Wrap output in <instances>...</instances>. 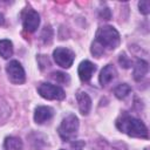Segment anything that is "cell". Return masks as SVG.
I'll return each mask as SVG.
<instances>
[{"mask_svg": "<svg viewBox=\"0 0 150 150\" xmlns=\"http://www.w3.org/2000/svg\"><path fill=\"white\" fill-rule=\"evenodd\" d=\"M116 127L122 132L131 136V137H139V138H148V129L145 124L130 115H123L116 122Z\"/></svg>", "mask_w": 150, "mask_h": 150, "instance_id": "6da1fadb", "label": "cell"}, {"mask_svg": "<svg viewBox=\"0 0 150 150\" xmlns=\"http://www.w3.org/2000/svg\"><path fill=\"white\" fill-rule=\"evenodd\" d=\"M96 45H98L103 50L107 49H115L118 47L121 42V38L118 32L111 27V26H102L97 29L96 35H95V41Z\"/></svg>", "mask_w": 150, "mask_h": 150, "instance_id": "7a4b0ae2", "label": "cell"}, {"mask_svg": "<svg viewBox=\"0 0 150 150\" xmlns=\"http://www.w3.org/2000/svg\"><path fill=\"white\" fill-rule=\"evenodd\" d=\"M77 130H79V118L73 114L66 116L57 129L59 135L63 141L74 139L77 134Z\"/></svg>", "mask_w": 150, "mask_h": 150, "instance_id": "3957f363", "label": "cell"}, {"mask_svg": "<svg viewBox=\"0 0 150 150\" xmlns=\"http://www.w3.org/2000/svg\"><path fill=\"white\" fill-rule=\"evenodd\" d=\"M38 93L47 100H62L66 96L64 90L61 87L52 83H41L38 87Z\"/></svg>", "mask_w": 150, "mask_h": 150, "instance_id": "277c9868", "label": "cell"}, {"mask_svg": "<svg viewBox=\"0 0 150 150\" xmlns=\"http://www.w3.org/2000/svg\"><path fill=\"white\" fill-rule=\"evenodd\" d=\"M6 73L8 75V79L12 83L14 84H21L25 82L26 80V74L25 70L22 68V66L20 64L19 61L13 60L11 61L7 66H6Z\"/></svg>", "mask_w": 150, "mask_h": 150, "instance_id": "5b68a950", "label": "cell"}, {"mask_svg": "<svg viewBox=\"0 0 150 150\" xmlns=\"http://www.w3.org/2000/svg\"><path fill=\"white\" fill-rule=\"evenodd\" d=\"M53 57L57 66H60L62 68H69L74 62L75 55L70 49L59 47L53 52Z\"/></svg>", "mask_w": 150, "mask_h": 150, "instance_id": "8992f818", "label": "cell"}, {"mask_svg": "<svg viewBox=\"0 0 150 150\" xmlns=\"http://www.w3.org/2000/svg\"><path fill=\"white\" fill-rule=\"evenodd\" d=\"M40 25V15L34 9H26L22 13V26L26 32L33 33Z\"/></svg>", "mask_w": 150, "mask_h": 150, "instance_id": "52a82bcc", "label": "cell"}, {"mask_svg": "<svg viewBox=\"0 0 150 150\" xmlns=\"http://www.w3.org/2000/svg\"><path fill=\"white\" fill-rule=\"evenodd\" d=\"M96 70V67L94 63H91L90 61L86 60V61H82L79 66V69H77V73H79V77L81 79V81L83 82H87L91 79L94 71Z\"/></svg>", "mask_w": 150, "mask_h": 150, "instance_id": "ba28073f", "label": "cell"}, {"mask_svg": "<svg viewBox=\"0 0 150 150\" xmlns=\"http://www.w3.org/2000/svg\"><path fill=\"white\" fill-rule=\"evenodd\" d=\"M54 115V110L50 107H46V105H40L35 109L34 112V121L38 124H42L47 121H49Z\"/></svg>", "mask_w": 150, "mask_h": 150, "instance_id": "9c48e42d", "label": "cell"}, {"mask_svg": "<svg viewBox=\"0 0 150 150\" xmlns=\"http://www.w3.org/2000/svg\"><path fill=\"white\" fill-rule=\"evenodd\" d=\"M76 101H77L79 109H80L81 114L87 115L91 108V100H90L89 95L84 91H79L76 94Z\"/></svg>", "mask_w": 150, "mask_h": 150, "instance_id": "30bf717a", "label": "cell"}, {"mask_svg": "<svg viewBox=\"0 0 150 150\" xmlns=\"http://www.w3.org/2000/svg\"><path fill=\"white\" fill-rule=\"evenodd\" d=\"M116 76V70L111 64H107L100 73L98 76V81L101 83V86H107L109 84Z\"/></svg>", "mask_w": 150, "mask_h": 150, "instance_id": "8fae6325", "label": "cell"}, {"mask_svg": "<svg viewBox=\"0 0 150 150\" xmlns=\"http://www.w3.org/2000/svg\"><path fill=\"white\" fill-rule=\"evenodd\" d=\"M149 70V64L146 61L144 60H137L136 63H135V67H134V79L136 81H141L148 73Z\"/></svg>", "mask_w": 150, "mask_h": 150, "instance_id": "7c38bea8", "label": "cell"}, {"mask_svg": "<svg viewBox=\"0 0 150 150\" xmlns=\"http://www.w3.org/2000/svg\"><path fill=\"white\" fill-rule=\"evenodd\" d=\"M5 150H22V141L18 137L9 136L4 142Z\"/></svg>", "mask_w": 150, "mask_h": 150, "instance_id": "4fadbf2b", "label": "cell"}, {"mask_svg": "<svg viewBox=\"0 0 150 150\" xmlns=\"http://www.w3.org/2000/svg\"><path fill=\"white\" fill-rule=\"evenodd\" d=\"M13 54V45L9 40H0V56L4 59H9Z\"/></svg>", "mask_w": 150, "mask_h": 150, "instance_id": "5bb4252c", "label": "cell"}, {"mask_svg": "<svg viewBox=\"0 0 150 150\" xmlns=\"http://www.w3.org/2000/svg\"><path fill=\"white\" fill-rule=\"evenodd\" d=\"M130 91H131V87H130L129 84H127V83L118 84V86L115 88V90H114L115 96H116L117 98H120V100L125 98V97L130 94Z\"/></svg>", "mask_w": 150, "mask_h": 150, "instance_id": "9a60e30c", "label": "cell"}, {"mask_svg": "<svg viewBox=\"0 0 150 150\" xmlns=\"http://www.w3.org/2000/svg\"><path fill=\"white\" fill-rule=\"evenodd\" d=\"M52 79L55 80V81L59 82V83H67V82H69V76H68V74H64V73H61V71L53 73V74H52Z\"/></svg>", "mask_w": 150, "mask_h": 150, "instance_id": "2e32d148", "label": "cell"}, {"mask_svg": "<svg viewBox=\"0 0 150 150\" xmlns=\"http://www.w3.org/2000/svg\"><path fill=\"white\" fill-rule=\"evenodd\" d=\"M41 38H42V40H43L45 43H50L52 38H53V30H52V28L50 27H45L43 30H42Z\"/></svg>", "mask_w": 150, "mask_h": 150, "instance_id": "e0dca14e", "label": "cell"}, {"mask_svg": "<svg viewBox=\"0 0 150 150\" xmlns=\"http://www.w3.org/2000/svg\"><path fill=\"white\" fill-rule=\"evenodd\" d=\"M138 8L139 12L144 15H148L150 13V1L149 0H142L138 2Z\"/></svg>", "mask_w": 150, "mask_h": 150, "instance_id": "ac0fdd59", "label": "cell"}, {"mask_svg": "<svg viewBox=\"0 0 150 150\" xmlns=\"http://www.w3.org/2000/svg\"><path fill=\"white\" fill-rule=\"evenodd\" d=\"M118 62H120V64L123 67V68H129L130 67V60L127 57V55L125 54H121L120 55V59H118Z\"/></svg>", "mask_w": 150, "mask_h": 150, "instance_id": "d6986e66", "label": "cell"}, {"mask_svg": "<svg viewBox=\"0 0 150 150\" xmlns=\"http://www.w3.org/2000/svg\"><path fill=\"white\" fill-rule=\"evenodd\" d=\"M83 146H84V142L83 141H75L74 143H71L73 150H82Z\"/></svg>", "mask_w": 150, "mask_h": 150, "instance_id": "ffe728a7", "label": "cell"}, {"mask_svg": "<svg viewBox=\"0 0 150 150\" xmlns=\"http://www.w3.org/2000/svg\"><path fill=\"white\" fill-rule=\"evenodd\" d=\"M100 15H101V16H103V19H105V20H109V19H110V16H111L109 8H104L103 11H101Z\"/></svg>", "mask_w": 150, "mask_h": 150, "instance_id": "44dd1931", "label": "cell"}, {"mask_svg": "<svg viewBox=\"0 0 150 150\" xmlns=\"http://www.w3.org/2000/svg\"><path fill=\"white\" fill-rule=\"evenodd\" d=\"M4 22H5V18L2 14H0V25H4Z\"/></svg>", "mask_w": 150, "mask_h": 150, "instance_id": "7402d4cb", "label": "cell"}, {"mask_svg": "<svg viewBox=\"0 0 150 150\" xmlns=\"http://www.w3.org/2000/svg\"><path fill=\"white\" fill-rule=\"evenodd\" d=\"M61 150H63V149H61Z\"/></svg>", "mask_w": 150, "mask_h": 150, "instance_id": "603a6c76", "label": "cell"}]
</instances>
